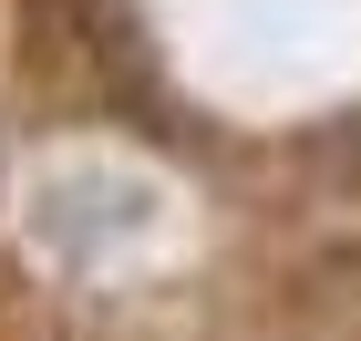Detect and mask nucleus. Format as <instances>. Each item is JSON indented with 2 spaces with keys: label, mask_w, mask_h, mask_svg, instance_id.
<instances>
[{
  "label": "nucleus",
  "mask_w": 361,
  "mask_h": 341,
  "mask_svg": "<svg viewBox=\"0 0 361 341\" xmlns=\"http://www.w3.org/2000/svg\"><path fill=\"white\" fill-rule=\"evenodd\" d=\"M21 62L42 83H83V93H145V42L124 0H31L21 11Z\"/></svg>",
  "instance_id": "nucleus-1"
}]
</instances>
